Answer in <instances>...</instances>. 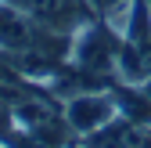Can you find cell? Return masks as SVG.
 <instances>
[{"instance_id": "6da1fadb", "label": "cell", "mask_w": 151, "mask_h": 148, "mask_svg": "<svg viewBox=\"0 0 151 148\" xmlns=\"http://www.w3.org/2000/svg\"><path fill=\"white\" fill-rule=\"evenodd\" d=\"M122 36L111 29L108 22H83L72 36V54L68 62L76 69H83L86 76L93 72H115V62H119V51H122Z\"/></svg>"}, {"instance_id": "7a4b0ae2", "label": "cell", "mask_w": 151, "mask_h": 148, "mask_svg": "<svg viewBox=\"0 0 151 148\" xmlns=\"http://www.w3.org/2000/svg\"><path fill=\"white\" fill-rule=\"evenodd\" d=\"M65 119L72 126V134L83 137H97L119 119V105L111 90H79L65 101Z\"/></svg>"}, {"instance_id": "3957f363", "label": "cell", "mask_w": 151, "mask_h": 148, "mask_svg": "<svg viewBox=\"0 0 151 148\" xmlns=\"http://www.w3.org/2000/svg\"><path fill=\"white\" fill-rule=\"evenodd\" d=\"M7 4L18 7L22 15H29L36 25L61 29V33H76L90 18L86 0H7Z\"/></svg>"}, {"instance_id": "277c9868", "label": "cell", "mask_w": 151, "mask_h": 148, "mask_svg": "<svg viewBox=\"0 0 151 148\" xmlns=\"http://www.w3.org/2000/svg\"><path fill=\"white\" fill-rule=\"evenodd\" d=\"M14 123H18V130L36 134V137L54 141V144H65V137L72 134V126H68L65 112L58 116L47 101H36V98H25V101L14 105Z\"/></svg>"}, {"instance_id": "5b68a950", "label": "cell", "mask_w": 151, "mask_h": 148, "mask_svg": "<svg viewBox=\"0 0 151 148\" xmlns=\"http://www.w3.org/2000/svg\"><path fill=\"white\" fill-rule=\"evenodd\" d=\"M115 76L122 83H137V87L151 80V36H144V40H122Z\"/></svg>"}, {"instance_id": "8992f818", "label": "cell", "mask_w": 151, "mask_h": 148, "mask_svg": "<svg viewBox=\"0 0 151 148\" xmlns=\"http://www.w3.org/2000/svg\"><path fill=\"white\" fill-rule=\"evenodd\" d=\"M86 4H90V11H97V15H108L111 7H119L122 0H86Z\"/></svg>"}, {"instance_id": "52a82bcc", "label": "cell", "mask_w": 151, "mask_h": 148, "mask_svg": "<svg viewBox=\"0 0 151 148\" xmlns=\"http://www.w3.org/2000/svg\"><path fill=\"white\" fill-rule=\"evenodd\" d=\"M140 87H144V90H147V98H151V80H147V83H140Z\"/></svg>"}]
</instances>
